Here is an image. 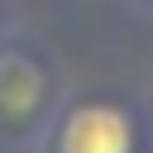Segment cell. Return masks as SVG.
<instances>
[{"instance_id":"obj_1","label":"cell","mask_w":153,"mask_h":153,"mask_svg":"<svg viewBox=\"0 0 153 153\" xmlns=\"http://www.w3.org/2000/svg\"><path fill=\"white\" fill-rule=\"evenodd\" d=\"M43 153H139V129L115 100H76L48 129Z\"/></svg>"}]
</instances>
